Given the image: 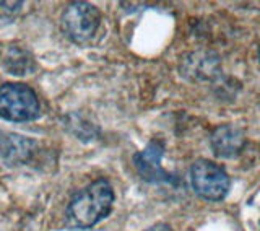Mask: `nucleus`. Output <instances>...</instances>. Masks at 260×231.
Here are the masks:
<instances>
[{"mask_svg": "<svg viewBox=\"0 0 260 231\" xmlns=\"http://www.w3.org/2000/svg\"><path fill=\"white\" fill-rule=\"evenodd\" d=\"M114 191L108 179H98L72 197L69 218L77 228H91L111 213Z\"/></svg>", "mask_w": 260, "mask_h": 231, "instance_id": "nucleus-1", "label": "nucleus"}, {"mask_svg": "<svg viewBox=\"0 0 260 231\" xmlns=\"http://www.w3.org/2000/svg\"><path fill=\"white\" fill-rule=\"evenodd\" d=\"M39 115V100L24 83H5L0 88V118L10 122H28Z\"/></svg>", "mask_w": 260, "mask_h": 231, "instance_id": "nucleus-2", "label": "nucleus"}, {"mask_svg": "<svg viewBox=\"0 0 260 231\" xmlns=\"http://www.w3.org/2000/svg\"><path fill=\"white\" fill-rule=\"evenodd\" d=\"M190 183L199 197L213 202L223 200L231 186L226 171L210 160H197L192 164Z\"/></svg>", "mask_w": 260, "mask_h": 231, "instance_id": "nucleus-3", "label": "nucleus"}, {"mask_svg": "<svg viewBox=\"0 0 260 231\" xmlns=\"http://www.w3.org/2000/svg\"><path fill=\"white\" fill-rule=\"evenodd\" d=\"M101 16L98 8L88 2H73L62 13V26L67 36L81 44L89 41L100 26Z\"/></svg>", "mask_w": 260, "mask_h": 231, "instance_id": "nucleus-4", "label": "nucleus"}, {"mask_svg": "<svg viewBox=\"0 0 260 231\" xmlns=\"http://www.w3.org/2000/svg\"><path fill=\"white\" fill-rule=\"evenodd\" d=\"M165 155V147L159 142H151L145 150L134 155V164L138 175L150 184H176V179L161 168V158Z\"/></svg>", "mask_w": 260, "mask_h": 231, "instance_id": "nucleus-5", "label": "nucleus"}, {"mask_svg": "<svg viewBox=\"0 0 260 231\" xmlns=\"http://www.w3.org/2000/svg\"><path fill=\"white\" fill-rule=\"evenodd\" d=\"M211 148L219 158H236L244 148V132L236 126H221L211 134Z\"/></svg>", "mask_w": 260, "mask_h": 231, "instance_id": "nucleus-6", "label": "nucleus"}, {"mask_svg": "<svg viewBox=\"0 0 260 231\" xmlns=\"http://www.w3.org/2000/svg\"><path fill=\"white\" fill-rule=\"evenodd\" d=\"M23 2H0V20H12L21 10Z\"/></svg>", "mask_w": 260, "mask_h": 231, "instance_id": "nucleus-7", "label": "nucleus"}, {"mask_svg": "<svg viewBox=\"0 0 260 231\" xmlns=\"http://www.w3.org/2000/svg\"><path fill=\"white\" fill-rule=\"evenodd\" d=\"M145 231H173V229H171V226L166 223H156V225H153L151 228L145 229Z\"/></svg>", "mask_w": 260, "mask_h": 231, "instance_id": "nucleus-8", "label": "nucleus"}]
</instances>
